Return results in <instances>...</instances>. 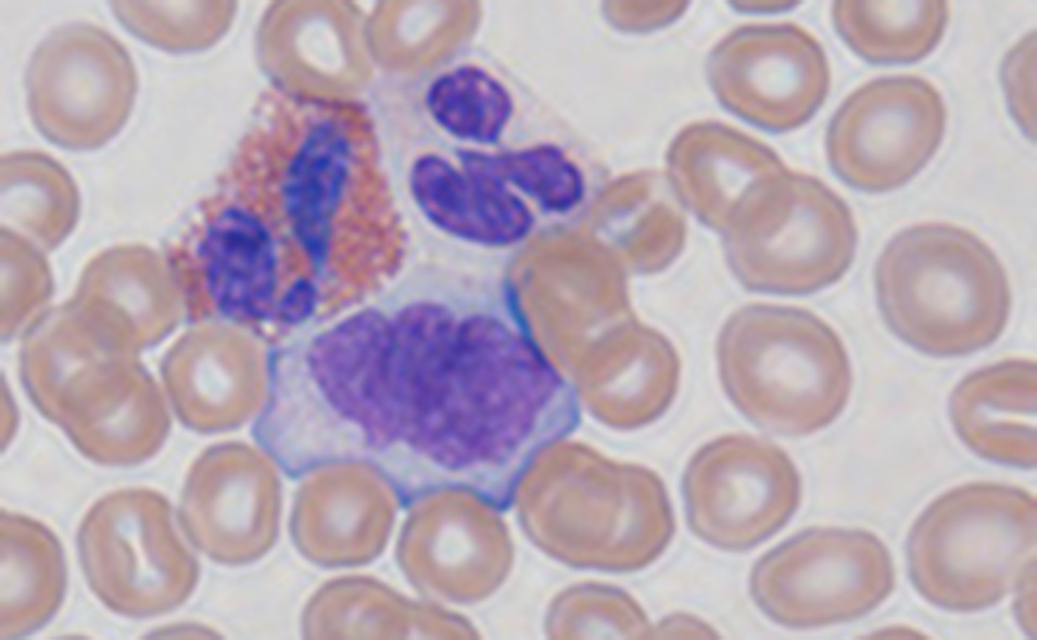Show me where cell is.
I'll return each mask as SVG.
<instances>
[{
	"instance_id": "obj_6",
	"label": "cell",
	"mask_w": 1037,
	"mask_h": 640,
	"mask_svg": "<svg viewBox=\"0 0 1037 640\" xmlns=\"http://www.w3.org/2000/svg\"><path fill=\"white\" fill-rule=\"evenodd\" d=\"M76 540L90 590L117 615H164L197 586L198 562L174 525L168 500L154 489L104 495L87 510Z\"/></svg>"
},
{
	"instance_id": "obj_7",
	"label": "cell",
	"mask_w": 1037,
	"mask_h": 640,
	"mask_svg": "<svg viewBox=\"0 0 1037 640\" xmlns=\"http://www.w3.org/2000/svg\"><path fill=\"white\" fill-rule=\"evenodd\" d=\"M894 586L889 550L860 528L802 530L761 555L749 576L757 607L774 623L798 629L863 617Z\"/></svg>"
},
{
	"instance_id": "obj_11",
	"label": "cell",
	"mask_w": 1037,
	"mask_h": 640,
	"mask_svg": "<svg viewBox=\"0 0 1037 640\" xmlns=\"http://www.w3.org/2000/svg\"><path fill=\"white\" fill-rule=\"evenodd\" d=\"M267 466L249 449L220 446L191 465L179 502V522L212 560L243 564L261 555L274 529V489Z\"/></svg>"
},
{
	"instance_id": "obj_16",
	"label": "cell",
	"mask_w": 1037,
	"mask_h": 640,
	"mask_svg": "<svg viewBox=\"0 0 1037 640\" xmlns=\"http://www.w3.org/2000/svg\"><path fill=\"white\" fill-rule=\"evenodd\" d=\"M834 26L845 43L874 64H908L941 41L950 17L943 0L835 1Z\"/></svg>"
},
{
	"instance_id": "obj_17",
	"label": "cell",
	"mask_w": 1037,
	"mask_h": 640,
	"mask_svg": "<svg viewBox=\"0 0 1037 640\" xmlns=\"http://www.w3.org/2000/svg\"><path fill=\"white\" fill-rule=\"evenodd\" d=\"M425 102L441 129L478 145L496 143L514 113L508 89L486 69L472 64L437 77L427 89Z\"/></svg>"
},
{
	"instance_id": "obj_8",
	"label": "cell",
	"mask_w": 1037,
	"mask_h": 640,
	"mask_svg": "<svg viewBox=\"0 0 1037 640\" xmlns=\"http://www.w3.org/2000/svg\"><path fill=\"white\" fill-rule=\"evenodd\" d=\"M692 533L719 550L743 552L781 530L797 511L801 481L770 440L726 434L699 447L682 477Z\"/></svg>"
},
{
	"instance_id": "obj_4",
	"label": "cell",
	"mask_w": 1037,
	"mask_h": 640,
	"mask_svg": "<svg viewBox=\"0 0 1037 640\" xmlns=\"http://www.w3.org/2000/svg\"><path fill=\"white\" fill-rule=\"evenodd\" d=\"M1037 500L992 482L957 486L933 500L907 541L910 580L932 605L972 613L999 603L1036 573Z\"/></svg>"
},
{
	"instance_id": "obj_13",
	"label": "cell",
	"mask_w": 1037,
	"mask_h": 640,
	"mask_svg": "<svg viewBox=\"0 0 1037 640\" xmlns=\"http://www.w3.org/2000/svg\"><path fill=\"white\" fill-rule=\"evenodd\" d=\"M1036 376V361L1023 357L1002 359L963 376L948 401L960 440L987 461L1035 468Z\"/></svg>"
},
{
	"instance_id": "obj_2",
	"label": "cell",
	"mask_w": 1037,
	"mask_h": 640,
	"mask_svg": "<svg viewBox=\"0 0 1037 640\" xmlns=\"http://www.w3.org/2000/svg\"><path fill=\"white\" fill-rule=\"evenodd\" d=\"M874 290L887 329L936 358L969 356L992 345L1012 309L1000 258L978 235L946 222L896 233L874 267Z\"/></svg>"
},
{
	"instance_id": "obj_5",
	"label": "cell",
	"mask_w": 1037,
	"mask_h": 640,
	"mask_svg": "<svg viewBox=\"0 0 1037 640\" xmlns=\"http://www.w3.org/2000/svg\"><path fill=\"white\" fill-rule=\"evenodd\" d=\"M728 265L747 290L808 295L849 271L858 248L855 217L827 185L785 171L735 207L721 230Z\"/></svg>"
},
{
	"instance_id": "obj_21",
	"label": "cell",
	"mask_w": 1037,
	"mask_h": 640,
	"mask_svg": "<svg viewBox=\"0 0 1037 640\" xmlns=\"http://www.w3.org/2000/svg\"><path fill=\"white\" fill-rule=\"evenodd\" d=\"M1014 614L1019 625L1029 636L1036 635V573L1014 591Z\"/></svg>"
},
{
	"instance_id": "obj_19",
	"label": "cell",
	"mask_w": 1037,
	"mask_h": 640,
	"mask_svg": "<svg viewBox=\"0 0 1037 640\" xmlns=\"http://www.w3.org/2000/svg\"><path fill=\"white\" fill-rule=\"evenodd\" d=\"M323 498L325 502L319 500L316 504L307 501V505L316 509V511L307 509V519L316 517V520H307V525L313 524L307 527V530H312L311 536L316 534V539L323 541L318 548L324 550L318 558L328 562L355 560L352 547H359L358 538H365L367 535L374 538L379 534L378 530H372L380 524V521H375V516L379 513L375 514L372 504L363 500L364 496L356 492L337 491L333 495L332 492L323 495Z\"/></svg>"
},
{
	"instance_id": "obj_20",
	"label": "cell",
	"mask_w": 1037,
	"mask_h": 640,
	"mask_svg": "<svg viewBox=\"0 0 1037 640\" xmlns=\"http://www.w3.org/2000/svg\"><path fill=\"white\" fill-rule=\"evenodd\" d=\"M714 629L700 618L690 614H672L666 616L655 628V638H716Z\"/></svg>"
},
{
	"instance_id": "obj_15",
	"label": "cell",
	"mask_w": 1037,
	"mask_h": 640,
	"mask_svg": "<svg viewBox=\"0 0 1037 640\" xmlns=\"http://www.w3.org/2000/svg\"><path fill=\"white\" fill-rule=\"evenodd\" d=\"M0 638L17 639L47 625L61 607L67 568L58 536L42 522L0 514Z\"/></svg>"
},
{
	"instance_id": "obj_18",
	"label": "cell",
	"mask_w": 1037,
	"mask_h": 640,
	"mask_svg": "<svg viewBox=\"0 0 1037 640\" xmlns=\"http://www.w3.org/2000/svg\"><path fill=\"white\" fill-rule=\"evenodd\" d=\"M459 166L493 177L532 200L542 210L565 214L585 194V178L577 163L559 146L540 143L501 153L478 150L457 152ZM513 190V189H511Z\"/></svg>"
},
{
	"instance_id": "obj_12",
	"label": "cell",
	"mask_w": 1037,
	"mask_h": 640,
	"mask_svg": "<svg viewBox=\"0 0 1037 640\" xmlns=\"http://www.w3.org/2000/svg\"><path fill=\"white\" fill-rule=\"evenodd\" d=\"M200 222L175 255H188L216 310L232 320L262 316L275 287L277 243L250 200L222 179Z\"/></svg>"
},
{
	"instance_id": "obj_1",
	"label": "cell",
	"mask_w": 1037,
	"mask_h": 640,
	"mask_svg": "<svg viewBox=\"0 0 1037 640\" xmlns=\"http://www.w3.org/2000/svg\"><path fill=\"white\" fill-rule=\"evenodd\" d=\"M527 369L518 324L494 290L412 279L378 346V410L389 436L427 449L488 437L509 417Z\"/></svg>"
},
{
	"instance_id": "obj_3",
	"label": "cell",
	"mask_w": 1037,
	"mask_h": 640,
	"mask_svg": "<svg viewBox=\"0 0 1037 640\" xmlns=\"http://www.w3.org/2000/svg\"><path fill=\"white\" fill-rule=\"evenodd\" d=\"M716 359L733 406L755 425L784 436L829 426L852 391V367L840 336L799 307L750 304L737 309L719 332Z\"/></svg>"
},
{
	"instance_id": "obj_10",
	"label": "cell",
	"mask_w": 1037,
	"mask_h": 640,
	"mask_svg": "<svg viewBox=\"0 0 1037 640\" xmlns=\"http://www.w3.org/2000/svg\"><path fill=\"white\" fill-rule=\"evenodd\" d=\"M126 50L90 25L58 29L28 68V106L40 132L66 149L103 145L126 121L136 93Z\"/></svg>"
},
{
	"instance_id": "obj_14",
	"label": "cell",
	"mask_w": 1037,
	"mask_h": 640,
	"mask_svg": "<svg viewBox=\"0 0 1037 640\" xmlns=\"http://www.w3.org/2000/svg\"><path fill=\"white\" fill-rule=\"evenodd\" d=\"M410 193L441 230L472 243L503 246L532 229L529 205L514 190L483 172L455 166L438 154L419 156L409 171Z\"/></svg>"
},
{
	"instance_id": "obj_9",
	"label": "cell",
	"mask_w": 1037,
	"mask_h": 640,
	"mask_svg": "<svg viewBox=\"0 0 1037 640\" xmlns=\"http://www.w3.org/2000/svg\"><path fill=\"white\" fill-rule=\"evenodd\" d=\"M947 111L940 92L915 75L873 79L851 92L826 133L834 172L867 192L896 190L916 176L938 150Z\"/></svg>"
}]
</instances>
